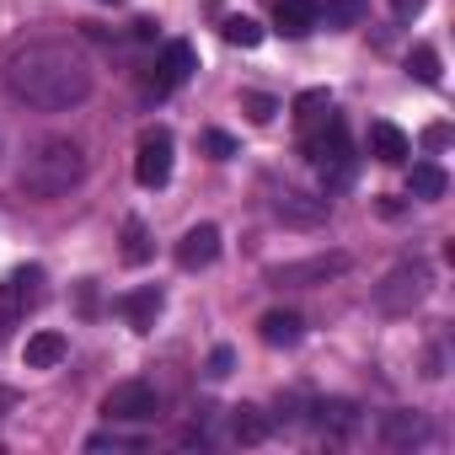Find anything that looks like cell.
Here are the masks:
<instances>
[{
	"mask_svg": "<svg viewBox=\"0 0 455 455\" xmlns=\"http://www.w3.org/2000/svg\"><path fill=\"white\" fill-rule=\"evenodd\" d=\"M44 284H49V279H44V268H38V263H28V268H17V274L6 279V290L17 295V306H22V311H33V306H44Z\"/></svg>",
	"mask_w": 455,
	"mask_h": 455,
	"instance_id": "obj_21",
	"label": "cell"
},
{
	"mask_svg": "<svg viewBox=\"0 0 455 455\" xmlns=\"http://www.w3.org/2000/svg\"><path fill=\"white\" fill-rule=\"evenodd\" d=\"M172 156H177V140L166 124H150L134 145V182L140 188H166L172 182Z\"/></svg>",
	"mask_w": 455,
	"mask_h": 455,
	"instance_id": "obj_4",
	"label": "cell"
},
{
	"mask_svg": "<svg viewBox=\"0 0 455 455\" xmlns=\"http://www.w3.org/2000/svg\"><path fill=\"white\" fill-rule=\"evenodd\" d=\"M338 274H348V252H322V258H306V263L268 268V284H279V290H311V284H327Z\"/></svg>",
	"mask_w": 455,
	"mask_h": 455,
	"instance_id": "obj_8",
	"label": "cell"
},
{
	"mask_svg": "<svg viewBox=\"0 0 455 455\" xmlns=\"http://www.w3.org/2000/svg\"><path fill=\"white\" fill-rule=\"evenodd\" d=\"M300 145H306V161L322 172V188H327V193H338V188L354 182V145H348V129H343L338 113H332L322 129L300 134Z\"/></svg>",
	"mask_w": 455,
	"mask_h": 455,
	"instance_id": "obj_3",
	"label": "cell"
},
{
	"mask_svg": "<svg viewBox=\"0 0 455 455\" xmlns=\"http://www.w3.org/2000/svg\"><path fill=\"white\" fill-rule=\"evenodd\" d=\"M359 17H364V0H316V28L327 22L332 33H343V28H359Z\"/></svg>",
	"mask_w": 455,
	"mask_h": 455,
	"instance_id": "obj_22",
	"label": "cell"
},
{
	"mask_svg": "<svg viewBox=\"0 0 455 455\" xmlns=\"http://www.w3.org/2000/svg\"><path fill=\"white\" fill-rule=\"evenodd\" d=\"M220 33H225V44H236V49H258V44H263V28H258L252 17H225Z\"/></svg>",
	"mask_w": 455,
	"mask_h": 455,
	"instance_id": "obj_23",
	"label": "cell"
},
{
	"mask_svg": "<svg viewBox=\"0 0 455 455\" xmlns=\"http://www.w3.org/2000/svg\"><path fill=\"white\" fill-rule=\"evenodd\" d=\"M327 193H300V188H279L274 193V214L284 220V225H322L327 220Z\"/></svg>",
	"mask_w": 455,
	"mask_h": 455,
	"instance_id": "obj_10",
	"label": "cell"
},
{
	"mask_svg": "<svg viewBox=\"0 0 455 455\" xmlns=\"http://www.w3.org/2000/svg\"><path fill=\"white\" fill-rule=\"evenodd\" d=\"M65 354H70L65 332H33V338H28V348H22V364H28V370H54Z\"/></svg>",
	"mask_w": 455,
	"mask_h": 455,
	"instance_id": "obj_18",
	"label": "cell"
},
{
	"mask_svg": "<svg viewBox=\"0 0 455 455\" xmlns=\"http://www.w3.org/2000/svg\"><path fill=\"white\" fill-rule=\"evenodd\" d=\"M274 28H279L284 38L316 33V0H274Z\"/></svg>",
	"mask_w": 455,
	"mask_h": 455,
	"instance_id": "obj_15",
	"label": "cell"
},
{
	"mask_svg": "<svg viewBox=\"0 0 455 455\" xmlns=\"http://www.w3.org/2000/svg\"><path fill=\"white\" fill-rule=\"evenodd\" d=\"M145 258H150L145 225H140V220H124V263H145Z\"/></svg>",
	"mask_w": 455,
	"mask_h": 455,
	"instance_id": "obj_25",
	"label": "cell"
},
{
	"mask_svg": "<svg viewBox=\"0 0 455 455\" xmlns=\"http://www.w3.org/2000/svg\"><path fill=\"white\" fill-rule=\"evenodd\" d=\"M102 418L108 423H156L161 418V391L150 380H118L102 396Z\"/></svg>",
	"mask_w": 455,
	"mask_h": 455,
	"instance_id": "obj_5",
	"label": "cell"
},
{
	"mask_svg": "<svg viewBox=\"0 0 455 455\" xmlns=\"http://www.w3.org/2000/svg\"><path fill=\"white\" fill-rule=\"evenodd\" d=\"M407 76L423 81V86H439V54H434L428 44H418V49L407 54Z\"/></svg>",
	"mask_w": 455,
	"mask_h": 455,
	"instance_id": "obj_24",
	"label": "cell"
},
{
	"mask_svg": "<svg viewBox=\"0 0 455 455\" xmlns=\"http://www.w3.org/2000/svg\"><path fill=\"white\" fill-rule=\"evenodd\" d=\"M161 306H166L161 284H145V290H134V295H124V300H118V311H124V322H129L134 332H150V327H156V316H161Z\"/></svg>",
	"mask_w": 455,
	"mask_h": 455,
	"instance_id": "obj_13",
	"label": "cell"
},
{
	"mask_svg": "<svg viewBox=\"0 0 455 455\" xmlns=\"http://www.w3.org/2000/svg\"><path fill=\"white\" fill-rule=\"evenodd\" d=\"M444 188H450L444 166H434V161H412V172H407V193H412V198L439 204V198H444Z\"/></svg>",
	"mask_w": 455,
	"mask_h": 455,
	"instance_id": "obj_19",
	"label": "cell"
},
{
	"mask_svg": "<svg viewBox=\"0 0 455 455\" xmlns=\"http://www.w3.org/2000/svg\"><path fill=\"white\" fill-rule=\"evenodd\" d=\"M311 423H316L327 439H348V434L359 428V407H354L348 396H327V402L311 407Z\"/></svg>",
	"mask_w": 455,
	"mask_h": 455,
	"instance_id": "obj_12",
	"label": "cell"
},
{
	"mask_svg": "<svg viewBox=\"0 0 455 455\" xmlns=\"http://www.w3.org/2000/svg\"><path fill=\"white\" fill-rule=\"evenodd\" d=\"M242 108H247L252 124H274V113H279V102L268 92H242Z\"/></svg>",
	"mask_w": 455,
	"mask_h": 455,
	"instance_id": "obj_26",
	"label": "cell"
},
{
	"mask_svg": "<svg viewBox=\"0 0 455 455\" xmlns=\"http://www.w3.org/2000/svg\"><path fill=\"white\" fill-rule=\"evenodd\" d=\"M204 150H209L214 161H231V156H236V140L225 134V129H204Z\"/></svg>",
	"mask_w": 455,
	"mask_h": 455,
	"instance_id": "obj_28",
	"label": "cell"
},
{
	"mask_svg": "<svg viewBox=\"0 0 455 455\" xmlns=\"http://www.w3.org/2000/svg\"><path fill=\"white\" fill-rule=\"evenodd\" d=\"M102 6H124V0H102Z\"/></svg>",
	"mask_w": 455,
	"mask_h": 455,
	"instance_id": "obj_32",
	"label": "cell"
},
{
	"mask_svg": "<svg viewBox=\"0 0 455 455\" xmlns=\"http://www.w3.org/2000/svg\"><path fill=\"white\" fill-rule=\"evenodd\" d=\"M428 6V0H391V12H396V22H412L418 12Z\"/></svg>",
	"mask_w": 455,
	"mask_h": 455,
	"instance_id": "obj_31",
	"label": "cell"
},
{
	"mask_svg": "<svg viewBox=\"0 0 455 455\" xmlns=\"http://www.w3.org/2000/svg\"><path fill=\"white\" fill-rule=\"evenodd\" d=\"M423 295H428V268H423V263H402V268H391L386 284L375 290V306H380L386 316H407Z\"/></svg>",
	"mask_w": 455,
	"mask_h": 455,
	"instance_id": "obj_7",
	"label": "cell"
},
{
	"mask_svg": "<svg viewBox=\"0 0 455 455\" xmlns=\"http://www.w3.org/2000/svg\"><path fill=\"white\" fill-rule=\"evenodd\" d=\"M81 177H86V150H81L76 140H65V134H49V140H38V145L22 156L17 188H22L28 198H38V204H54V198H65L70 188H81Z\"/></svg>",
	"mask_w": 455,
	"mask_h": 455,
	"instance_id": "obj_2",
	"label": "cell"
},
{
	"mask_svg": "<svg viewBox=\"0 0 455 455\" xmlns=\"http://www.w3.org/2000/svg\"><path fill=\"white\" fill-rule=\"evenodd\" d=\"M193 70H198V54H193V44L172 38V44L156 54L150 76H145V97H172L177 86H188V76H193Z\"/></svg>",
	"mask_w": 455,
	"mask_h": 455,
	"instance_id": "obj_6",
	"label": "cell"
},
{
	"mask_svg": "<svg viewBox=\"0 0 455 455\" xmlns=\"http://www.w3.org/2000/svg\"><path fill=\"white\" fill-rule=\"evenodd\" d=\"M418 439H428V423L418 418V412H386L380 418V444H391V450H407V444H418Z\"/></svg>",
	"mask_w": 455,
	"mask_h": 455,
	"instance_id": "obj_17",
	"label": "cell"
},
{
	"mask_svg": "<svg viewBox=\"0 0 455 455\" xmlns=\"http://www.w3.org/2000/svg\"><path fill=\"white\" fill-rule=\"evenodd\" d=\"M290 118H295V129H300V134L322 129V124L332 118V92H327V86H311V92H300V97L290 102Z\"/></svg>",
	"mask_w": 455,
	"mask_h": 455,
	"instance_id": "obj_14",
	"label": "cell"
},
{
	"mask_svg": "<svg viewBox=\"0 0 455 455\" xmlns=\"http://www.w3.org/2000/svg\"><path fill=\"white\" fill-rule=\"evenodd\" d=\"M172 258H177L182 274L214 268V258H220V225H193V231H182V242L172 247Z\"/></svg>",
	"mask_w": 455,
	"mask_h": 455,
	"instance_id": "obj_9",
	"label": "cell"
},
{
	"mask_svg": "<svg viewBox=\"0 0 455 455\" xmlns=\"http://www.w3.org/2000/svg\"><path fill=\"white\" fill-rule=\"evenodd\" d=\"M86 450H140V439L134 434H118V428H102V434L86 439Z\"/></svg>",
	"mask_w": 455,
	"mask_h": 455,
	"instance_id": "obj_27",
	"label": "cell"
},
{
	"mask_svg": "<svg viewBox=\"0 0 455 455\" xmlns=\"http://www.w3.org/2000/svg\"><path fill=\"white\" fill-rule=\"evenodd\" d=\"M225 434H231L236 444H263L268 439V418L258 407H231L225 412Z\"/></svg>",
	"mask_w": 455,
	"mask_h": 455,
	"instance_id": "obj_20",
	"label": "cell"
},
{
	"mask_svg": "<svg viewBox=\"0 0 455 455\" xmlns=\"http://www.w3.org/2000/svg\"><path fill=\"white\" fill-rule=\"evenodd\" d=\"M364 145H370V156H375L380 166H402V161L412 156V140H407L396 124H386V118H375V124H370Z\"/></svg>",
	"mask_w": 455,
	"mask_h": 455,
	"instance_id": "obj_11",
	"label": "cell"
},
{
	"mask_svg": "<svg viewBox=\"0 0 455 455\" xmlns=\"http://www.w3.org/2000/svg\"><path fill=\"white\" fill-rule=\"evenodd\" d=\"M231 364H236V354L225 348V343H220V348L209 354V375H214V380H225V375H231Z\"/></svg>",
	"mask_w": 455,
	"mask_h": 455,
	"instance_id": "obj_30",
	"label": "cell"
},
{
	"mask_svg": "<svg viewBox=\"0 0 455 455\" xmlns=\"http://www.w3.org/2000/svg\"><path fill=\"white\" fill-rule=\"evenodd\" d=\"M17 316H22V306H17V295L0 284V338H6L12 327H17Z\"/></svg>",
	"mask_w": 455,
	"mask_h": 455,
	"instance_id": "obj_29",
	"label": "cell"
},
{
	"mask_svg": "<svg viewBox=\"0 0 455 455\" xmlns=\"http://www.w3.org/2000/svg\"><path fill=\"white\" fill-rule=\"evenodd\" d=\"M6 97L33 113H70L92 97V65L70 44H28L0 70Z\"/></svg>",
	"mask_w": 455,
	"mask_h": 455,
	"instance_id": "obj_1",
	"label": "cell"
},
{
	"mask_svg": "<svg viewBox=\"0 0 455 455\" xmlns=\"http://www.w3.org/2000/svg\"><path fill=\"white\" fill-rule=\"evenodd\" d=\"M258 338H263L268 348H295V343L306 338V322H300V311H268V316L258 322Z\"/></svg>",
	"mask_w": 455,
	"mask_h": 455,
	"instance_id": "obj_16",
	"label": "cell"
}]
</instances>
